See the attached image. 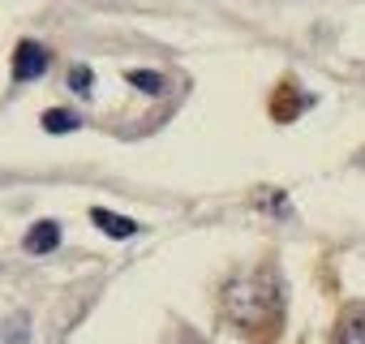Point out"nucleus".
<instances>
[{
    "mask_svg": "<svg viewBox=\"0 0 365 344\" xmlns=\"http://www.w3.org/2000/svg\"><path fill=\"white\" fill-rule=\"evenodd\" d=\"M224 310L241 331L254 335H271L284 323V288L271 271H254V275H237L224 293Z\"/></svg>",
    "mask_w": 365,
    "mask_h": 344,
    "instance_id": "f257e3e1",
    "label": "nucleus"
},
{
    "mask_svg": "<svg viewBox=\"0 0 365 344\" xmlns=\"http://www.w3.org/2000/svg\"><path fill=\"white\" fill-rule=\"evenodd\" d=\"M43 74H48V48L39 39H22L14 48V78L18 82H35Z\"/></svg>",
    "mask_w": 365,
    "mask_h": 344,
    "instance_id": "f03ea898",
    "label": "nucleus"
},
{
    "mask_svg": "<svg viewBox=\"0 0 365 344\" xmlns=\"http://www.w3.org/2000/svg\"><path fill=\"white\" fill-rule=\"evenodd\" d=\"M91 224H95L99 233H108L112 241H129V237H138V224H133L129 216L108 211V207H91Z\"/></svg>",
    "mask_w": 365,
    "mask_h": 344,
    "instance_id": "7ed1b4c3",
    "label": "nucleus"
},
{
    "mask_svg": "<svg viewBox=\"0 0 365 344\" xmlns=\"http://www.w3.org/2000/svg\"><path fill=\"white\" fill-rule=\"evenodd\" d=\"M22 246H26V254H52V250L61 246V224H56V220H39V224H31L26 237H22Z\"/></svg>",
    "mask_w": 365,
    "mask_h": 344,
    "instance_id": "20e7f679",
    "label": "nucleus"
},
{
    "mask_svg": "<svg viewBox=\"0 0 365 344\" xmlns=\"http://www.w3.org/2000/svg\"><path fill=\"white\" fill-rule=\"evenodd\" d=\"M43 129L48 133H73V129H82V116L73 108H48L43 112Z\"/></svg>",
    "mask_w": 365,
    "mask_h": 344,
    "instance_id": "39448f33",
    "label": "nucleus"
},
{
    "mask_svg": "<svg viewBox=\"0 0 365 344\" xmlns=\"http://www.w3.org/2000/svg\"><path fill=\"white\" fill-rule=\"evenodd\" d=\"M335 344H365V310H352V314L339 318Z\"/></svg>",
    "mask_w": 365,
    "mask_h": 344,
    "instance_id": "423d86ee",
    "label": "nucleus"
},
{
    "mask_svg": "<svg viewBox=\"0 0 365 344\" xmlns=\"http://www.w3.org/2000/svg\"><path fill=\"white\" fill-rule=\"evenodd\" d=\"M125 82L138 86V91H146V95H159L163 91V74H155V69H129Z\"/></svg>",
    "mask_w": 365,
    "mask_h": 344,
    "instance_id": "0eeeda50",
    "label": "nucleus"
},
{
    "mask_svg": "<svg viewBox=\"0 0 365 344\" xmlns=\"http://www.w3.org/2000/svg\"><path fill=\"white\" fill-rule=\"evenodd\" d=\"M31 340V327H26V314L9 318V323H0V344H26Z\"/></svg>",
    "mask_w": 365,
    "mask_h": 344,
    "instance_id": "6e6552de",
    "label": "nucleus"
},
{
    "mask_svg": "<svg viewBox=\"0 0 365 344\" xmlns=\"http://www.w3.org/2000/svg\"><path fill=\"white\" fill-rule=\"evenodd\" d=\"M91 86H95V74H91V65H73V69H69V91H78V95H91Z\"/></svg>",
    "mask_w": 365,
    "mask_h": 344,
    "instance_id": "1a4fd4ad",
    "label": "nucleus"
}]
</instances>
